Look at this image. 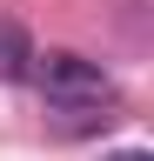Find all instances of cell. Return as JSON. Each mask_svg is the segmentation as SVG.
<instances>
[{
	"label": "cell",
	"mask_w": 154,
	"mask_h": 161,
	"mask_svg": "<svg viewBox=\"0 0 154 161\" xmlns=\"http://www.w3.org/2000/svg\"><path fill=\"white\" fill-rule=\"evenodd\" d=\"M34 60H40V54H34L27 27H20L13 14H0V80H27V74H34Z\"/></svg>",
	"instance_id": "obj_2"
},
{
	"label": "cell",
	"mask_w": 154,
	"mask_h": 161,
	"mask_svg": "<svg viewBox=\"0 0 154 161\" xmlns=\"http://www.w3.org/2000/svg\"><path fill=\"white\" fill-rule=\"evenodd\" d=\"M107 161H154V154H141V148H121V154H107Z\"/></svg>",
	"instance_id": "obj_3"
},
{
	"label": "cell",
	"mask_w": 154,
	"mask_h": 161,
	"mask_svg": "<svg viewBox=\"0 0 154 161\" xmlns=\"http://www.w3.org/2000/svg\"><path fill=\"white\" fill-rule=\"evenodd\" d=\"M27 80H40V94H47L61 114H101L107 101H114L107 67L87 60V54H47V60H34ZM101 121H107V114H101Z\"/></svg>",
	"instance_id": "obj_1"
}]
</instances>
